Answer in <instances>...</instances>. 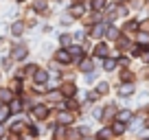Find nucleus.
Instances as JSON below:
<instances>
[{
  "label": "nucleus",
  "instance_id": "nucleus-1",
  "mask_svg": "<svg viewBox=\"0 0 149 140\" xmlns=\"http://www.w3.org/2000/svg\"><path fill=\"white\" fill-rule=\"evenodd\" d=\"M26 55H29V46H26V44H13V46H11L9 57L13 61H24V59H26Z\"/></svg>",
  "mask_w": 149,
  "mask_h": 140
},
{
  "label": "nucleus",
  "instance_id": "nucleus-2",
  "mask_svg": "<svg viewBox=\"0 0 149 140\" xmlns=\"http://www.w3.org/2000/svg\"><path fill=\"white\" fill-rule=\"evenodd\" d=\"M31 79H33V83H35L37 88H42V85H46L48 81H51V72L44 70V68H37L35 72L31 75Z\"/></svg>",
  "mask_w": 149,
  "mask_h": 140
},
{
  "label": "nucleus",
  "instance_id": "nucleus-3",
  "mask_svg": "<svg viewBox=\"0 0 149 140\" xmlns=\"http://www.w3.org/2000/svg\"><path fill=\"white\" fill-rule=\"evenodd\" d=\"M48 114H51V107L44 105V103H37V105H33V107H31V116L35 118V121H46Z\"/></svg>",
  "mask_w": 149,
  "mask_h": 140
},
{
  "label": "nucleus",
  "instance_id": "nucleus-4",
  "mask_svg": "<svg viewBox=\"0 0 149 140\" xmlns=\"http://www.w3.org/2000/svg\"><path fill=\"white\" fill-rule=\"evenodd\" d=\"M74 123V112L72 110H68V107H61L59 110V114H57V125H72Z\"/></svg>",
  "mask_w": 149,
  "mask_h": 140
},
{
  "label": "nucleus",
  "instance_id": "nucleus-5",
  "mask_svg": "<svg viewBox=\"0 0 149 140\" xmlns=\"http://www.w3.org/2000/svg\"><path fill=\"white\" fill-rule=\"evenodd\" d=\"M55 61H57L59 66H64V64H66V66H68V64H72V57H70L68 48H64V46H61L59 51L55 53Z\"/></svg>",
  "mask_w": 149,
  "mask_h": 140
},
{
  "label": "nucleus",
  "instance_id": "nucleus-6",
  "mask_svg": "<svg viewBox=\"0 0 149 140\" xmlns=\"http://www.w3.org/2000/svg\"><path fill=\"white\" fill-rule=\"evenodd\" d=\"M24 31H26V22H24V20H13V24H11V35H13V37H22Z\"/></svg>",
  "mask_w": 149,
  "mask_h": 140
},
{
  "label": "nucleus",
  "instance_id": "nucleus-7",
  "mask_svg": "<svg viewBox=\"0 0 149 140\" xmlns=\"http://www.w3.org/2000/svg\"><path fill=\"white\" fill-rule=\"evenodd\" d=\"M92 70H94V59L84 55L79 59V72H86V75H88V72H92Z\"/></svg>",
  "mask_w": 149,
  "mask_h": 140
},
{
  "label": "nucleus",
  "instance_id": "nucleus-8",
  "mask_svg": "<svg viewBox=\"0 0 149 140\" xmlns=\"http://www.w3.org/2000/svg\"><path fill=\"white\" fill-rule=\"evenodd\" d=\"M59 90H61V94H64V98H72V96H77V85H74L72 81H68V83H61V85H59Z\"/></svg>",
  "mask_w": 149,
  "mask_h": 140
},
{
  "label": "nucleus",
  "instance_id": "nucleus-9",
  "mask_svg": "<svg viewBox=\"0 0 149 140\" xmlns=\"http://www.w3.org/2000/svg\"><path fill=\"white\" fill-rule=\"evenodd\" d=\"M68 53H70V57H72V59H81V57L86 55V48H84V44H70V46H68Z\"/></svg>",
  "mask_w": 149,
  "mask_h": 140
},
{
  "label": "nucleus",
  "instance_id": "nucleus-10",
  "mask_svg": "<svg viewBox=\"0 0 149 140\" xmlns=\"http://www.w3.org/2000/svg\"><path fill=\"white\" fill-rule=\"evenodd\" d=\"M94 57H97V59H103V57H107V55H110V46H107V44L105 42H99L97 44V46H94Z\"/></svg>",
  "mask_w": 149,
  "mask_h": 140
},
{
  "label": "nucleus",
  "instance_id": "nucleus-11",
  "mask_svg": "<svg viewBox=\"0 0 149 140\" xmlns=\"http://www.w3.org/2000/svg\"><path fill=\"white\" fill-rule=\"evenodd\" d=\"M118 35H121V31H118L114 24H107V26H105V35H103V37H107L110 42H116Z\"/></svg>",
  "mask_w": 149,
  "mask_h": 140
},
{
  "label": "nucleus",
  "instance_id": "nucleus-12",
  "mask_svg": "<svg viewBox=\"0 0 149 140\" xmlns=\"http://www.w3.org/2000/svg\"><path fill=\"white\" fill-rule=\"evenodd\" d=\"M105 26H107V24H101V22H94V26L90 28V35H92L94 40L103 37V35H105Z\"/></svg>",
  "mask_w": 149,
  "mask_h": 140
},
{
  "label": "nucleus",
  "instance_id": "nucleus-13",
  "mask_svg": "<svg viewBox=\"0 0 149 140\" xmlns=\"http://www.w3.org/2000/svg\"><path fill=\"white\" fill-rule=\"evenodd\" d=\"M116 66H118L116 55H114V57H110V55H107V57H103V70H105V72H112V70L116 68Z\"/></svg>",
  "mask_w": 149,
  "mask_h": 140
},
{
  "label": "nucleus",
  "instance_id": "nucleus-14",
  "mask_svg": "<svg viewBox=\"0 0 149 140\" xmlns=\"http://www.w3.org/2000/svg\"><path fill=\"white\" fill-rule=\"evenodd\" d=\"M136 92V88H134V83H132V81H127V83H123L121 88H118V96H132V94Z\"/></svg>",
  "mask_w": 149,
  "mask_h": 140
},
{
  "label": "nucleus",
  "instance_id": "nucleus-15",
  "mask_svg": "<svg viewBox=\"0 0 149 140\" xmlns=\"http://www.w3.org/2000/svg\"><path fill=\"white\" fill-rule=\"evenodd\" d=\"M7 105H9V110H11V114H20V112H22V110H24V105H22V101H20V98H11V101L9 103H7Z\"/></svg>",
  "mask_w": 149,
  "mask_h": 140
},
{
  "label": "nucleus",
  "instance_id": "nucleus-16",
  "mask_svg": "<svg viewBox=\"0 0 149 140\" xmlns=\"http://www.w3.org/2000/svg\"><path fill=\"white\" fill-rule=\"evenodd\" d=\"M68 13L72 15L74 20H77V18H84V15H86V7H84V5H72V7L68 9Z\"/></svg>",
  "mask_w": 149,
  "mask_h": 140
},
{
  "label": "nucleus",
  "instance_id": "nucleus-17",
  "mask_svg": "<svg viewBox=\"0 0 149 140\" xmlns=\"http://www.w3.org/2000/svg\"><path fill=\"white\" fill-rule=\"evenodd\" d=\"M13 98V90L11 88H0V103H9Z\"/></svg>",
  "mask_w": 149,
  "mask_h": 140
},
{
  "label": "nucleus",
  "instance_id": "nucleus-18",
  "mask_svg": "<svg viewBox=\"0 0 149 140\" xmlns=\"http://www.w3.org/2000/svg\"><path fill=\"white\" fill-rule=\"evenodd\" d=\"M132 118H134V114H132V110H121V112L116 114V121H121V123H130Z\"/></svg>",
  "mask_w": 149,
  "mask_h": 140
},
{
  "label": "nucleus",
  "instance_id": "nucleus-19",
  "mask_svg": "<svg viewBox=\"0 0 149 140\" xmlns=\"http://www.w3.org/2000/svg\"><path fill=\"white\" fill-rule=\"evenodd\" d=\"M66 134H68V127H66V125H57V127H55V136H53V140H64Z\"/></svg>",
  "mask_w": 149,
  "mask_h": 140
},
{
  "label": "nucleus",
  "instance_id": "nucleus-20",
  "mask_svg": "<svg viewBox=\"0 0 149 140\" xmlns=\"http://www.w3.org/2000/svg\"><path fill=\"white\" fill-rule=\"evenodd\" d=\"M46 98H48V101H51V103H61V98H64V94H61V90H51Z\"/></svg>",
  "mask_w": 149,
  "mask_h": 140
},
{
  "label": "nucleus",
  "instance_id": "nucleus-21",
  "mask_svg": "<svg viewBox=\"0 0 149 140\" xmlns=\"http://www.w3.org/2000/svg\"><path fill=\"white\" fill-rule=\"evenodd\" d=\"M99 92V96H105L107 92H110V83H107V81H99L97 83V88H94Z\"/></svg>",
  "mask_w": 149,
  "mask_h": 140
},
{
  "label": "nucleus",
  "instance_id": "nucleus-22",
  "mask_svg": "<svg viewBox=\"0 0 149 140\" xmlns=\"http://www.w3.org/2000/svg\"><path fill=\"white\" fill-rule=\"evenodd\" d=\"M9 116H11V110H9V105H7V103H0V123H5Z\"/></svg>",
  "mask_w": 149,
  "mask_h": 140
},
{
  "label": "nucleus",
  "instance_id": "nucleus-23",
  "mask_svg": "<svg viewBox=\"0 0 149 140\" xmlns=\"http://www.w3.org/2000/svg\"><path fill=\"white\" fill-rule=\"evenodd\" d=\"M70 44H72V35H70V33H61V35H59V46L68 48Z\"/></svg>",
  "mask_w": 149,
  "mask_h": 140
},
{
  "label": "nucleus",
  "instance_id": "nucleus-24",
  "mask_svg": "<svg viewBox=\"0 0 149 140\" xmlns=\"http://www.w3.org/2000/svg\"><path fill=\"white\" fill-rule=\"evenodd\" d=\"M112 134H116V136L125 134V123H121V121H114V125H112Z\"/></svg>",
  "mask_w": 149,
  "mask_h": 140
},
{
  "label": "nucleus",
  "instance_id": "nucleus-25",
  "mask_svg": "<svg viewBox=\"0 0 149 140\" xmlns=\"http://www.w3.org/2000/svg\"><path fill=\"white\" fill-rule=\"evenodd\" d=\"M48 0H33V11H46Z\"/></svg>",
  "mask_w": 149,
  "mask_h": 140
},
{
  "label": "nucleus",
  "instance_id": "nucleus-26",
  "mask_svg": "<svg viewBox=\"0 0 149 140\" xmlns=\"http://www.w3.org/2000/svg\"><path fill=\"white\" fill-rule=\"evenodd\" d=\"M110 136H112V127H103V129L99 131L97 138H99V140H110Z\"/></svg>",
  "mask_w": 149,
  "mask_h": 140
},
{
  "label": "nucleus",
  "instance_id": "nucleus-27",
  "mask_svg": "<svg viewBox=\"0 0 149 140\" xmlns=\"http://www.w3.org/2000/svg\"><path fill=\"white\" fill-rule=\"evenodd\" d=\"M24 125H26L24 121H13V125H11V131H13V134H20V131L24 129Z\"/></svg>",
  "mask_w": 149,
  "mask_h": 140
},
{
  "label": "nucleus",
  "instance_id": "nucleus-28",
  "mask_svg": "<svg viewBox=\"0 0 149 140\" xmlns=\"http://www.w3.org/2000/svg\"><path fill=\"white\" fill-rule=\"evenodd\" d=\"M92 118H97V121L103 118V105H94L92 107Z\"/></svg>",
  "mask_w": 149,
  "mask_h": 140
},
{
  "label": "nucleus",
  "instance_id": "nucleus-29",
  "mask_svg": "<svg viewBox=\"0 0 149 140\" xmlns=\"http://www.w3.org/2000/svg\"><path fill=\"white\" fill-rule=\"evenodd\" d=\"M92 11H103L105 9V0H92Z\"/></svg>",
  "mask_w": 149,
  "mask_h": 140
},
{
  "label": "nucleus",
  "instance_id": "nucleus-30",
  "mask_svg": "<svg viewBox=\"0 0 149 140\" xmlns=\"http://www.w3.org/2000/svg\"><path fill=\"white\" fill-rule=\"evenodd\" d=\"M37 68H40L37 64H26V66H24V77H31V75L35 72Z\"/></svg>",
  "mask_w": 149,
  "mask_h": 140
},
{
  "label": "nucleus",
  "instance_id": "nucleus-31",
  "mask_svg": "<svg viewBox=\"0 0 149 140\" xmlns=\"http://www.w3.org/2000/svg\"><path fill=\"white\" fill-rule=\"evenodd\" d=\"M138 26H140L138 20H130V22L125 24V31H138Z\"/></svg>",
  "mask_w": 149,
  "mask_h": 140
},
{
  "label": "nucleus",
  "instance_id": "nucleus-32",
  "mask_svg": "<svg viewBox=\"0 0 149 140\" xmlns=\"http://www.w3.org/2000/svg\"><path fill=\"white\" fill-rule=\"evenodd\" d=\"M74 22V18L70 13H66V15H61V26H70V24Z\"/></svg>",
  "mask_w": 149,
  "mask_h": 140
},
{
  "label": "nucleus",
  "instance_id": "nucleus-33",
  "mask_svg": "<svg viewBox=\"0 0 149 140\" xmlns=\"http://www.w3.org/2000/svg\"><path fill=\"white\" fill-rule=\"evenodd\" d=\"M132 79H134V75H132L130 70H123V72H121V81H123V83H127V81H132Z\"/></svg>",
  "mask_w": 149,
  "mask_h": 140
},
{
  "label": "nucleus",
  "instance_id": "nucleus-34",
  "mask_svg": "<svg viewBox=\"0 0 149 140\" xmlns=\"http://www.w3.org/2000/svg\"><path fill=\"white\" fill-rule=\"evenodd\" d=\"M66 107L72 110V112H77V110H79V103L74 101V96H72V98H68V105H66Z\"/></svg>",
  "mask_w": 149,
  "mask_h": 140
},
{
  "label": "nucleus",
  "instance_id": "nucleus-35",
  "mask_svg": "<svg viewBox=\"0 0 149 140\" xmlns=\"http://www.w3.org/2000/svg\"><path fill=\"white\" fill-rule=\"evenodd\" d=\"M9 88L13 90V92H18V90L22 88V83H20V79H18V77H15V79H11V85H9Z\"/></svg>",
  "mask_w": 149,
  "mask_h": 140
},
{
  "label": "nucleus",
  "instance_id": "nucleus-36",
  "mask_svg": "<svg viewBox=\"0 0 149 140\" xmlns=\"http://www.w3.org/2000/svg\"><path fill=\"white\" fill-rule=\"evenodd\" d=\"M72 40H77V42H86V31H77L72 35Z\"/></svg>",
  "mask_w": 149,
  "mask_h": 140
},
{
  "label": "nucleus",
  "instance_id": "nucleus-37",
  "mask_svg": "<svg viewBox=\"0 0 149 140\" xmlns=\"http://www.w3.org/2000/svg\"><path fill=\"white\" fill-rule=\"evenodd\" d=\"M138 44H149V33H140L138 35Z\"/></svg>",
  "mask_w": 149,
  "mask_h": 140
},
{
  "label": "nucleus",
  "instance_id": "nucleus-38",
  "mask_svg": "<svg viewBox=\"0 0 149 140\" xmlns=\"http://www.w3.org/2000/svg\"><path fill=\"white\" fill-rule=\"evenodd\" d=\"M29 134H31V136H37V134H40V129H37L35 125H29Z\"/></svg>",
  "mask_w": 149,
  "mask_h": 140
},
{
  "label": "nucleus",
  "instance_id": "nucleus-39",
  "mask_svg": "<svg viewBox=\"0 0 149 140\" xmlns=\"http://www.w3.org/2000/svg\"><path fill=\"white\" fill-rule=\"evenodd\" d=\"M42 51H44V53H51V51H53V46H51L48 42H44V44H42Z\"/></svg>",
  "mask_w": 149,
  "mask_h": 140
},
{
  "label": "nucleus",
  "instance_id": "nucleus-40",
  "mask_svg": "<svg viewBox=\"0 0 149 140\" xmlns=\"http://www.w3.org/2000/svg\"><path fill=\"white\" fill-rule=\"evenodd\" d=\"M116 59H118V57H116ZM118 64H121V66H127V64H130V59H127V57H121V59H118Z\"/></svg>",
  "mask_w": 149,
  "mask_h": 140
},
{
  "label": "nucleus",
  "instance_id": "nucleus-41",
  "mask_svg": "<svg viewBox=\"0 0 149 140\" xmlns=\"http://www.w3.org/2000/svg\"><path fill=\"white\" fill-rule=\"evenodd\" d=\"M140 57H143V61H145V64H149V51H147V53H143Z\"/></svg>",
  "mask_w": 149,
  "mask_h": 140
},
{
  "label": "nucleus",
  "instance_id": "nucleus-42",
  "mask_svg": "<svg viewBox=\"0 0 149 140\" xmlns=\"http://www.w3.org/2000/svg\"><path fill=\"white\" fill-rule=\"evenodd\" d=\"M7 134V129H5V125H2V123H0V138H2V136Z\"/></svg>",
  "mask_w": 149,
  "mask_h": 140
},
{
  "label": "nucleus",
  "instance_id": "nucleus-43",
  "mask_svg": "<svg viewBox=\"0 0 149 140\" xmlns=\"http://www.w3.org/2000/svg\"><path fill=\"white\" fill-rule=\"evenodd\" d=\"M145 127H149V116H147V121H145Z\"/></svg>",
  "mask_w": 149,
  "mask_h": 140
},
{
  "label": "nucleus",
  "instance_id": "nucleus-44",
  "mask_svg": "<svg viewBox=\"0 0 149 140\" xmlns=\"http://www.w3.org/2000/svg\"><path fill=\"white\" fill-rule=\"evenodd\" d=\"M118 2H127V0H118Z\"/></svg>",
  "mask_w": 149,
  "mask_h": 140
},
{
  "label": "nucleus",
  "instance_id": "nucleus-45",
  "mask_svg": "<svg viewBox=\"0 0 149 140\" xmlns=\"http://www.w3.org/2000/svg\"><path fill=\"white\" fill-rule=\"evenodd\" d=\"M20 2H22V0H20Z\"/></svg>",
  "mask_w": 149,
  "mask_h": 140
}]
</instances>
